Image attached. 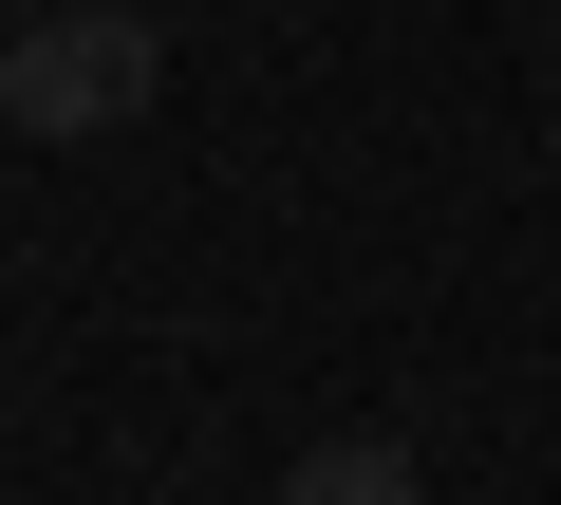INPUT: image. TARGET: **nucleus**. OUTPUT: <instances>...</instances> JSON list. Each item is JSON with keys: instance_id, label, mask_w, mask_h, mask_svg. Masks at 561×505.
<instances>
[{"instance_id": "obj_1", "label": "nucleus", "mask_w": 561, "mask_h": 505, "mask_svg": "<svg viewBox=\"0 0 561 505\" xmlns=\"http://www.w3.org/2000/svg\"><path fill=\"white\" fill-rule=\"evenodd\" d=\"M169 94V20L150 0H38L20 38H0V131L20 150H94Z\"/></svg>"}, {"instance_id": "obj_2", "label": "nucleus", "mask_w": 561, "mask_h": 505, "mask_svg": "<svg viewBox=\"0 0 561 505\" xmlns=\"http://www.w3.org/2000/svg\"><path fill=\"white\" fill-rule=\"evenodd\" d=\"M280 505H431V486H412V449H393V431H319L300 468H280Z\"/></svg>"}, {"instance_id": "obj_3", "label": "nucleus", "mask_w": 561, "mask_h": 505, "mask_svg": "<svg viewBox=\"0 0 561 505\" xmlns=\"http://www.w3.org/2000/svg\"><path fill=\"white\" fill-rule=\"evenodd\" d=\"M0 38H20V20H0Z\"/></svg>"}]
</instances>
